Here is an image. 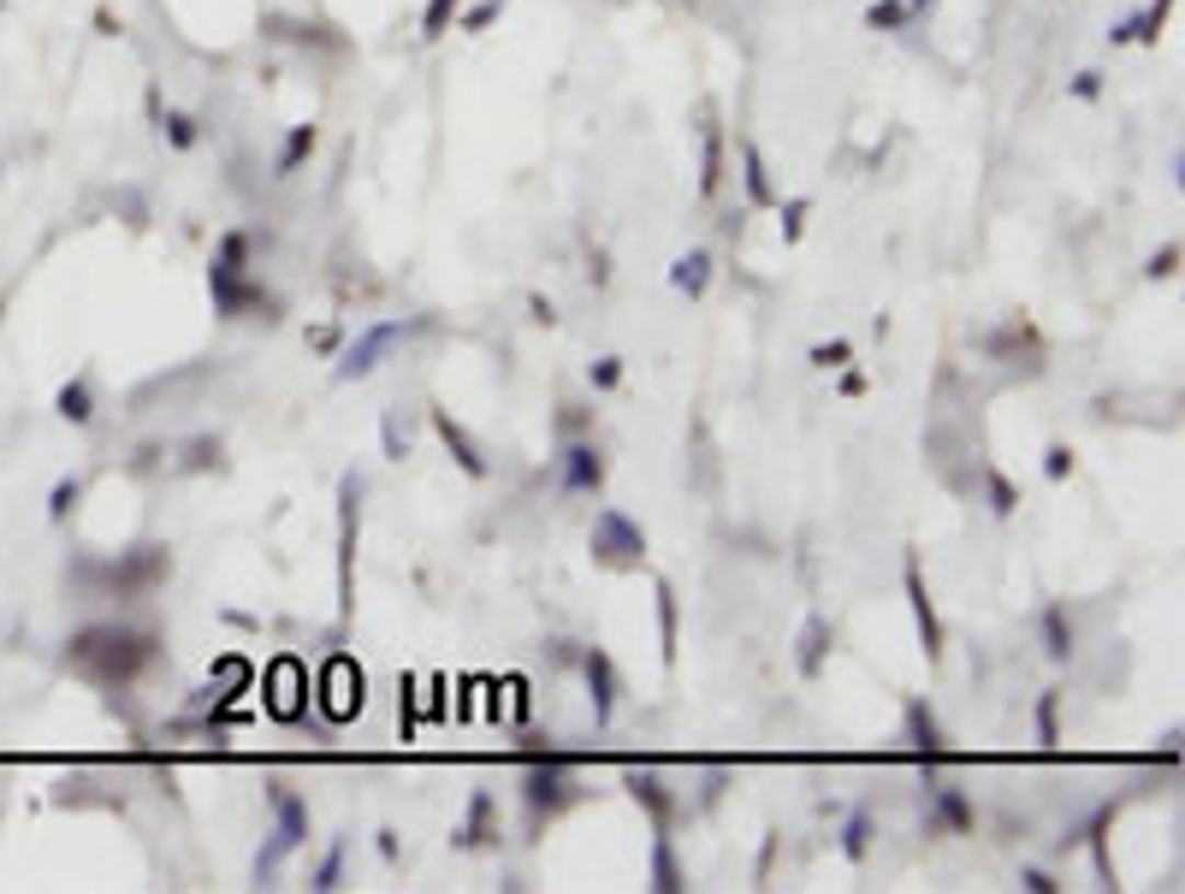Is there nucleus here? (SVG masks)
Wrapping results in <instances>:
<instances>
[{
	"mask_svg": "<svg viewBox=\"0 0 1185 894\" xmlns=\"http://www.w3.org/2000/svg\"><path fill=\"white\" fill-rule=\"evenodd\" d=\"M842 398H866V374H842Z\"/></svg>",
	"mask_w": 1185,
	"mask_h": 894,
	"instance_id": "52",
	"label": "nucleus"
},
{
	"mask_svg": "<svg viewBox=\"0 0 1185 894\" xmlns=\"http://www.w3.org/2000/svg\"><path fill=\"white\" fill-rule=\"evenodd\" d=\"M160 137H167V149L172 154H190L202 142V125H196V113H179V107H167V119H160Z\"/></svg>",
	"mask_w": 1185,
	"mask_h": 894,
	"instance_id": "31",
	"label": "nucleus"
},
{
	"mask_svg": "<svg viewBox=\"0 0 1185 894\" xmlns=\"http://www.w3.org/2000/svg\"><path fill=\"white\" fill-rule=\"evenodd\" d=\"M362 492L368 480L350 468L339 474V622L356 617V539H362Z\"/></svg>",
	"mask_w": 1185,
	"mask_h": 894,
	"instance_id": "7",
	"label": "nucleus"
},
{
	"mask_svg": "<svg viewBox=\"0 0 1185 894\" xmlns=\"http://www.w3.org/2000/svg\"><path fill=\"white\" fill-rule=\"evenodd\" d=\"M66 664L95 687H130L160 664V634L130 622H90L66 640Z\"/></svg>",
	"mask_w": 1185,
	"mask_h": 894,
	"instance_id": "1",
	"label": "nucleus"
},
{
	"mask_svg": "<svg viewBox=\"0 0 1185 894\" xmlns=\"http://www.w3.org/2000/svg\"><path fill=\"white\" fill-rule=\"evenodd\" d=\"M320 711H327L332 723H350V717L362 711V669L350 664V657H332L327 681H320Z\"/></svg>",
	"mask_w": 1185,
	"mask_h": 894,
	"instance_id": "17",
	"label": "nucleus"
},
{
	"mask_svg": "<svg viewBox=\"0 0 1185 894\" xmlns=\"http://www.w3.org/2000/svg\"><path fill=\"white\" fill-rule=\"evenodd\" d=\"M315 149H320V125H290L285 130V142H280V154H273V179H297L303 167L315 160Z\"/></svg>",
	"mask_w": 1185,
	"mask_h": 894,
	"instance_id": "23",
	"label": "nucleus"
},
{
	"mask_svg": "<svg viewBox=\"0 0 1185 894\" xmlns=\"http://www.w3.org/2000/svg\"><path fill=\"white\" fill-rule=\"evenodd\" d=\"M250 249H255V231H226V238L214 243V261H208V297L226 285H238V278H250Z\"/></svg>",
	"mask_w": 1185,
	"mask_h": 894,
	"instance_id": "19",
	"label": "nucleus"
},
{
	"mask_svg": "<svg viewBox=\"0 0 1185 894\" xmlns=\"http://www.w3.org/2000/svg\"><path fill=\"white\" fill-rule=\"evenodd\" d=\"M1019 889H1032V894H1061L1067 883L1056 871H1044V864H1019Z\"/></svg>",
	"mask_w": 1185,
	"mask_h": 894,
	"instance_id": "43",
	"label": "nucleus"
},
{
	"mask_svg": "<svg viewBox=\"0 0 1185 894\" xmlns=\"http://www.w3.org/2000/svg\"><path fill=\"white\" fill-rule=\"evenodd\" d=\"M379 859L398 864V829H379Z\"/></svg>",
	"mask_w": 1185,
	"mask_h": 894,
	"instance_id": "51",
	"label": "nucleus"
},
{
	"mask_svg": "<svg viewBox=\"0 0 1185 894\" xmlns=\"http://www.w3.org/2000/svg\"><path fill=\"white\" fill-rule=\"evenodd\" d=\"M504 7H510V0H475V7H463V12H457V24H451V31L480 36L487 24H499V19H504Z\"/></svg>",
	"mask_w": 1185,
	"mask_h": 894,
	"instance_id": "34",
	"label": "nucleus"
},
{
	"mask_svg": "<svg viewBox=\"0 0 1185 894\" xmlns=\"http://www.w3.org/2000/svg\"><path fill=\"white\" fill-rule=\"evenodd\" d=\"M1037 640H1044V657H1049V664H1067V657L1079 652V628H1073V610H1067L1061 598H1049V605L1037 610Z\"/></svg>",
	"mask_w": 1185,
	"mask_h": 894,
	"instance_id": "20",
	"label": "nucleus"
},
{
	"mask_svg": "<svg viewBox=\"0 0 1185 894\" xmlns=\"http://www.w3.org/2000/svg\"><path fill=\"white\" fill-rule=\"evenodd\" d=\"M652 598H658V652H664V664H676V652H682V605H676V586L658 575V581H652Z\"/></svg>",
	"mask_w": 1185,
	"mask_h": 894,
	"instance_id": "27",
	"label": "nucleus"
},
{
	"mask_svg": "<svg viewBox=\"0 0 1185 894\" xmlns=\"http://www.w3.org/2000/svg\"><path fill=\"white\" fill-rule=\"evenodd\" d=\"M623 788H628V800H635V805H647L652 829H676V817H682V800H676V788H670L658 770H640V765H628V770H623Z\"/></svg>",
	"mask_w": 1185,
	"mask_h": 894,
	"instance_id": "15",
	"label": "nucleus"
},
{
	"mask_svg": "<svg viewBox=\"0 0 1185 894\" xmlns=\"http://www.w3.org/2000/svg\"><path fill=\"white\" fill-rule=\"evenodd\" d=\"M172 575V551L167 546H137V551H119L107 563H78V581H95L101 593H119V598H143L155 593L160 581Z\"/></svg>",
	"mask_w": 1185,
	"mask_h": 894,
	"instance_id": "4",
	"label": "nucleus"
},
{
	"mask_svg": "<svg viewBox=\"0 0 1185 894\" xmlns=\"http://www.w3.org/2000/svg\"><path fill=\"white\" fill-rule=\"evenodd\" d=\"M0 326H7V302H0Z\"/></svg>",
	"mask_w": 1185,
	"mask_h": 894,
	"instance_id": "55",
	"label": "nucleus"
},
{
	"mask_svg": "<svg viewBox=\"0 0 1185 894\" xmlns=\"http://www.w3.org/2000/svg\"><path fill=\"white\" fill-rule=\"evenodd\" d=\"M830 646H836V628H830V617H807V628H800V652H795V669L807 681L824 676V657Z\"/></svg>",
	"mask_w": 1185,
	"mask_h": 894,
	"instance_id": "24",
	"label": "nucleus"
},
{
	"mask_svg": "<svg viewBox=\"0 0 1185 894\" xmlns=\"http://www.w3.org/2000/svg\"><path fill=\"white\" fill-rule=\"evenodd\" d=\"M931 12H936V0H907V19H913V24L931 19Z\"/></svg>",
	"mask_w": 1185,
	"mask_h": 894,
	"instance_id": "54",
	"label": "nucleus"
},
{
	"mask_svg": "<svg viewBox=\"0 0 1185 894\" xmlns=\"http://www.w3.org/2000/svg\"><path fill=\"white\" fill-rule=\"evenodd\" d=\"M901 581H907V605H913V628H919V646H925V657L931 664H943V617H936V598H931V586H925V569H919V551H907V569H901Z\"/></svg>",
	"mask_w": 1185,
	"mask_h": 894,
	"instance_id": "13",
	"label": "nucleus"
},
{
	"mask_svg": "<svg viewBox=\"0 0 1185 894\" xmlns=\"http://www.w3.org/2000/svg\"><path fill=\"white\" fill-rule=\"evenodd\" d=\"M184 468H190V474H202V468H219V438H214V433H196V438H190V445H184Z\"/></svg>",
	"mask_w": 1185,
	"mask_h": 894,
	"instance_id": "40",
	"label": "nucleus"
},
{
	"mask_svg": "<svg viewBox=\"0 0 1185 894\" xmlns=\"http://www.w3.org/2000/svg\"><path fill=\"white\" fill-rule=\"evenodd\" d=\"M344 853H350L344 841H332L327 853H320V864L309 871V889H315V894H327V889H339V883H344Z\"/></svg>",
	"mask_w": 1185,
	"mask_h": 894,
	"instance_id": "35",
	"label": "nucleus"
},
{
	"mask_svg": "<svg viewBox=\"0 0 1185 894\" xmlns=\"http://www.w3.org/2000/svg\"><path fill=\"white\" fill-rule=\"evenodd\" d=\"M576 669H581V681H588L593 723L611 729V717H617V699H623V676H617V664H611V652H605V646H581V652H576Z\"/></svg>",
	"mask_w": 1185,
	"mask_h": 894,
	"instance_id": "10",
	"label": "nucleus"
},
{
	"mask_svg": "<svg viewBox=\"0 0 1185 894\" xmlns=\"http://www.w3.org/2000/svg\"><path fill=\"white\" fill-rule=\"evenodd\" d=\"M777 214H783V243H800L807 214H812V196H788V202H777Z\"/></svg>",
	"mask_w": 1185,
	"mask_h": 894,
	"instance_id": "39",
	"label": "nucleus"
},
{
	"mask_svg": "<svg viewBox=\"0 0 1185 894\" xmlns=\"http://www.w3.org/2000/svg\"><path fill=\"white\" fill-rule=\"evenodd\" d=\"M1174 273H1180V238H1167V243L1144 261V278H1174Z\"/></svg>",
	"mask_w": 1185,
	"mask_h": 894,
	"instance_id": "42",
	"label": "nucleus"
},
{
	"mask_svg": "<svg viewBox=\"0 0 1185 894\" xmlns=\"http://www.w3.org/2000/svg\"><path fill=\"white\" fill-rule=\"evenodd\" d=\"M95 31H101V36H119V31H125V24H119V19H113V12H107V7H101V12H95Z\"/></svg>",
	"mask_w": 1185,
	"mask_h": 894,
	"instance_id": "53",
	"label": "nucleus"
},
{
	"mask_svg": "<svg viewBox=\"0 0 1185 894\" xmlns=\"http://www.w3.org/2000/svg\"><path fill=\"white\" fill-rule=\"evenodd\" d=\"M984 497H990V509H996L1002 522H1007V516H1014V509H1019V486H1014V480L1002 474V468H984Z\"/></svg>",
	"mask_w": 1185,
	"mask_h": 894,
	"instance_id": "36",
	"label": "nucleus"
},
{
	"mask_svg": "<svg viewBox=\"0 0 1185 894\" xmlns=\"http://www.w3.org/2000/svg\"><path fill=\"white\" fill-rule=\"evenodd\" d=\"M599 486H605V450H599L593 438H563V450H558V492L593 497Z\"/></svg>",
	"mask_w": 1185,
	"mask_h": 894,
	"instance_id": "12",
	"label": "nucleus"
},
{
	"mask_svg": "<svg viewBox=\"0 0 1185 894\" xmlns=\"http://www.w3.org/2000/svg\"><path fill=\"white\" fill-rule=\"evenodd\" d=\"M0 7H7V0H0Z\"/></svg>",
	"mask_w": 1185,
	"mask_h": 894,
	"instance_id": "57",
	"label": "nucleus"
},
{
	"mask_svg": "<svg viewBox=\"0 0 1185 894\" xmlns=\"http://www.w3.org/2000/svg\"><path fill=\"white\" fill-rule=\"evenodd\" d=\"M457 12H463V0H428V7H421V42H445Z\"/></svg>",
	"mask_w": 1185,
	"mask_h": 894,
	"instance_id": "33",
	"label": "nucleus"
},
{
	"mask_svg": "<svg viewBox=\"0 0 1185 894\" xmlns=\"http://www.w3.org/2000/svg\"><path fill=\"white\" fill-rule=\"evenodd\" d=\"M1044 474H1049V480H1056V486H1061V480L1073 474V445H1061V438H1056V445L1044 450Z\"/></svg>",
	"mask_w": 1185,
	"mask_h": 894,
	"instance_id": "45",
	"label": "nucleus"
},
{
	"mask_svg": "<svg viewBox=\"0 0 1185 894\" xmlns=\"http://www.w3.org/2000/svg\"><path fill=\"white\" fill-rule=\"evenodd\" d=\"M428 421H433L438 445L451 450V462H457V468H463L468 480H487V474H492V462H487V445H480V438L468 433L463 421L451 415V409H428Z\"/></svg>",
	"mask_w": 1185,
	"mask_h": 894,
	"instance_id": "16",
	"label": "nucleus"
},
{
	"mask_svg": "<svg viewBox=\"0 0 1185 894\" xmlns=\"http://www.w3.org/2000/svg\"><path fill=\"white\" fill-rule=\"evenodd\" d=\"M78 504H83V480H78V474H66L60 486L48 492V522H66Z\"/></svg>",
	"mask_w": 1185,
	"mask_h": 894,
	"instance_id": "38",
	"label": "nucleus"
},
{
	"mask_svg": "<svg viewBox=\"0 0 1185 894\" xmlns=\"http://www.w3.org/2000/svg\"><path fill=\"white\" fill-rule=\"evenodd\" d=\"M866 31H877V36L913 31V19H907V0H871V7H866Z\"/></svg>",
	"mask_w": 1185,
	"mask_h": 894,
	"instance_id": "32",
	"label": "nucleus"
},
{
	"mask_svg": "<svg viewBox=\"0 0 1185 894\" xmlns=\"http://www.w3.org/2000/svg\"><path fill=\"white\" fill-rule=\"evenodd\" d=\"M1115 817H1120V800H1103L1096 812L1085 817L1079 829H1067L1061 835V847L1056 853H1073V847H1091V859H1096V876H1103V889H1115V859H1108V829H1115Z\"/></svg>",
	"mask_w": 1185,
	"mask_h": 894,
	"instance_id": "14",
	"label": "nucleus"
},
{
	"mask_svg": "<svg viewBox=\"0 0 1185 894\" xmlns=\"http://www.w3.org/2000/svg\"><path fill=\"white\" fill-rule=\"evenodd\" d=\"M1061 687H1044V694H1037V711H1032V729H1037V746H1044V753H1056L1061 746Z\"/></svg>",
	"mask_w": 1185,
	"mask_h": 894,
	"instance_id": "30",
	"label": "nucleus"
},
{
	"mask_svg": "<svg viewBox=\"0 0 1185 894\" xmlns=\"http://www.w3.org/2000/svg\"><path fill=\"white\" fill-rule=\"evenodd\" d=\"M113 208H125V214H130V226H149V208H143V196H137V190L113 196Z\"/></svg>",
	"mask_w": 1185,
	"mask_h": 894,
	"instance_id": "49",
	"label": "nucleus"
},
{
	"mask_svg": "<svg viewBox=\"0 0 1185 894\" xmlns=\"http://www.w3.org/2000/svg\"><path fill=\"white\" fill-rule=\"evenodd\" d=\"M54 415L71 421V427H90V421H95V386H90V374L66 379V386L54 391Z\"/></svg>",
	"mask_w": 1185,
	"mask_h": 894,
	"instance_id": "28",
	"label": "nucleus"
},
{
	"mask_svg": "<svg viewBox=\"0 0 1185 894\" xmlns=\"http://www.w3.org/2000/svg\"><path fill=\"white\" fill-rule=\"evenodd\" d=\"M736 160H741V190H748V208H777V184H771V167H765V149L753 137L736 142Z\"/></svg>",
	"mask_w": 1185,
	"mask_h": 894,
	"instance_id": "21",
	"label": "nucleus"
},
{
	"mask_svg": "<svg viewBox=\"0 0 1185 894\" xmlns=\"http://www.w3.org/2000/svg\"><path fill=\"white\" fill-rule=\"evenodd\" d=\"M687 7H699V0H687Z\"/></svg>",
	"mask_w": 1185,
	"mask_h": 894,
	"instance_id": "56",
	"label": "nucleus"
},
{
	"mask_svg": "<svg viewBox=\"0 0 1185 894\" xmlns=\"http://www.w3.org/2000/svg\"><path fill=\"white\" fill-rule=\"evenodd\" d=\"M421 326H428V320H421V314H415V320L391 314V320H374V326H362L356 339H350V344L339 349V362H332V379H344V386H350V379H368V374L379 368V362L391 356V344L415 339Z\"/></svg>",
	"mask_w": 1185,
	"mask_h": 894,
	"instance_id": "5",
	"label": "nucleus"
},
{
	"mask_svg": "<svg viewBox=\"0 0 1185 894\" xmlns=\"http://www.w3.org/2000/svg\"><path fill=\"white\" fill-rule=\"evenodd\" d=\"M516 794H522V812H528V835H546L563 812H576V805L588 800V788H581L576 758L558 753V746H546V753H528V758H522Z\"/></svg>",
	"mask_w": 1185,
	"mask_h": 894,
	"instance_id": "2",
	"label": "nucleus"
},
{
	"mask_svg": "<svg viewBox=\"0 0 1185 894\" xmlns=\"http://www.w3.org/2000/svg\"><path fill=\"white\" fill-rule=\"evenodd\" d=\"M528 320H534V326H558V302H551L546 290H534V297H528Z\"/></svg>",
	"mask_w": 1185,
	"mask_h": 894,
	"instance_id": "48",
	"label": "nucleus"
},
{
	"mask_svg": "<svg viewBox=\"0 0 1185 894\" xmlns=\"http://www.w3.org/2000/svg\"><path fill=\"white\" fill-rule=\"evenodd\" d=\"M652 889L658 894H682L687 889V864L676 859V841H670V829H652V864H647Z\"/></svg>",
	"mask_w": 1185,
	"mask_h": 894,
	"instance_id": "26",
	"label": "nucleus"
},
{
	"mask_svg": "<svg viewBox=\"0 0 1185 894\" xmlns=\"http://www.w3.org/2000/svg\"><path fill=\"white\" fill-rule=\"evenodd\" d=\"M588 551H593L599 569H640V563H647V527L628 516V509L605 504V509H593Z\"/></svg>",
	"mask_w": 1185,
	"mask_h": 894,
	"instance_id": "6",
	"label": "nucleus"
},
{
	"mask_svg": "<svg viewBox=\"0 0 1185 894\" xmlns=\"http://www.w3.org/2000/svg\"><path fill=\"white\" fill-rule=\"evenodd\" d=\"M379 438H386V457H391V462H403V457H409V433L398 427V415L379 421Z\"/></svg>",
	"mask_w": 1185,
	"mask_h": 894,
	"instance_id": "47",
	"label": "nucleus"
},
{
	"mask_svg": "<svg viewBox=\"0 0 1185 894\" xmlns=\"http://www.w3.org/2000/svg\"><path fill=\"white\" fill-rule=\"evenodd\" d=\"M1167 19H1174V0H1150V7H1138V12H1126V19L1108 24V48H1126V42H1138V48H1155Z\"/></svg>",
	"mask_w": 1185,
	"mask_h": 894,
	"instance_id": "18",
	"label": "nucleus"
},
{
	"mask_svg": "<svg viewBox=\"0 0 1185 894\" xmlns=\"http://www.w3.org/2000/svg\"><path fill=\"white\" fill-rule=\"evenodd\" d=\"M588 427H593V409H588V403H563V415H558V433H563V438H581Z\"/></svg>",
	"mask_w": 1185,
	"mask_h": 894,
	"instance_id": "46",
	"label": "nucleus"
},
{
	"mask_svg": "<svg viewBox=\"0 0 1185 894\" xmlns=\"http://www.w3.org/2000/svg\"><path fill=\"white\" fill-rule=\"evenodd\" d=\"M871 841H877V824H871V805H854L842 824V859L847 864H866L871 859Z\"/></svg>",
	"mask_w": 1185,
	"mask_h": 894,
	"instance_id": "29",
	"label": "nucleus"
},
{
	"mask_svg": "<svg viewBox=\"0 0 1185 894\" xmlns=\"http://www.w3.org/2000/svg\"><path fill=\"white\" fill-rule=\"evenodd\" d=\"M807 362H812L818 374H842L847 362H854V344H847V339H824V344L807 349Z\"/></svg>",
	"mask_w": 1185,
	"mask_h": 894,
	"instance_id": "37",
	"label": "nucleus"
},
{
	"mask_svg": "<svg viewBox=\"0 0 1185 894\" xmlns=\"http://www.w3.org/2000/svg\"><path fill=\"white\" fill-rule=\"evenodd\" d=\"M451 847L457 853H499L504 847V817H499V794L492 788H468V812L451 829Z\"/></svg>",
	"mask_w": 1185,
	"mask_h": 894,
	"instance_id": "8",
	"label": "nucleus"
},
{
	"mask_svg": "<svg viewBox=\"0 0 1185 894\" xmlns=\"http://www.w3.org/2000/svg\"><path fill=\"white\" fill-rule=\"evenodd\" d=\"M588 386L593 391H617L623 386V356H599L593 368H588Z\"/></svg>",
	"mask_w": 1185,
	"mask_h": 894,
	"instance_id": "41",
	"label": "nucleus"
},
{
	"mask_svg": "<svg viewBox=\"0 0 1185 894\" xmlns=\"http://www.w3.org/2000/svg\"><path fill=\"white\" fill-rule=\"evenodd\" d=\"M143 107H149V130H160V119H167V107H160V83H149V95H143Z\"/></svg>",
	"mask_w": 1185,
	"mask_h": 894,
	"instance_id": "50",
	"label": "nucleus"
},
{
	"mask_svg": "<svg viewBox=\"0 0 1185 894\" xmlns=\"http://www.w3.org/2000/svg\"><path fill=\"white\" fill-rule=\"evenodd\" d=\"M723 190V125L718 107L706 101V125H699V202H711Z\"/></svg>",
	"mask_w": 1185,
	"mask_h": 894,
	"instance_id": "22",
	"label": "nucleus"
},
{
	"mask_svg": "<svg viewBox=\"0 0 1185 894\" xmlns=\"http://www.w3.org/2000/svg\"><path fill=\"white\" fill-rule=\"evenodd\" d=\"M711 273H718L711 249H687V255H676V261H670V285H676L687 302H699V297L711 290Z\"/></svg>",
	"mask_w": 1185,
	"mask_h": 894,
	"instance_id": "25",
	"label": "nucleus"
},
{
	"mask_svg": "<svg viewBox=\"0 0 1185 894\" xmlns=\"http://www.w3.org/2000/svg\"><path fill=\"white\" fill-rule=\"evenodd\" d=\"M925 788H931V805H925V835H972V829H978V812H972L967 788L943 782L936 770H925Z\"/></svg>",
	"mask_w": 1185,
	"mask_h": 894,
	"instance_id": "11",
	"label": "nucleus"
},
{
	"mask_svg": "<svg viewBox=\"0 0 1185 894\" xmlns=\"http://www.w3.org/2000/svg\"><path fill=\"white\" fill-rule=\"evenodd\" d=\"M1067 95L1073 101H1103V71H1073V78H1067Z\"/></svg>",
	"mask_w": 1185,
	"mask_h": 894,
	"instance_id": "44",
	"label": "nucleus"
},
{
	"mask_svg": "<svg viewBox=\"0 0 1185 894\" xmlns=\"http://www.w3.org/2000/svg\"><path fill=\"white\" fill-rule=\"evenodd\" d=\"M267 805H273V835H267V847L255 853V889H273V883H280V864L297 853V847H309V829H315L309 800L290 794V788L273 782V788H267Z\"/></svg>",
	"mask_w": 1185,
	"mask_h": 894,
	"instance_id": "3",
	"label": "nucleus"
},
{
	"mask_svg": "<svg viewBox=\"0 0 1185 894\" xmlns=\"http://www.w3.org/2000/svg\"><path fill=\"white\" fill-rule=\"evenodd\" d=\"M901 741H907V753L919 758V770H936L948 758L943 717H936L931 699H907V706H901Z\"/></svg>",
	"mask_w": 1185,
	"mask_h": 894,
	"instance_id": "9",
	"label": "nucleus"
}]
</instances>
